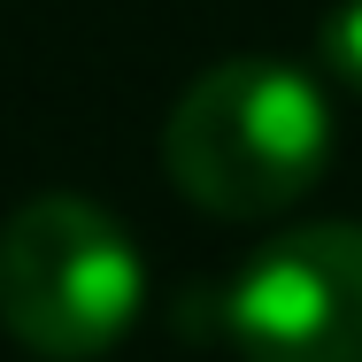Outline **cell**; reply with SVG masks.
Instances as JSON below:
<instances>
[{"label":"cell","instance_id":"3957f363","mask_svg":"<svg viewBox=\"0 0 362 362\" xmlns=\"http://www.w3.org/2000/svg\"><path fill=\"white\" fill-rule=\"evenodd\" d=\"M239 362H362V223H293L223 286Z\"/></svg>","mask_w":362,"mask_h":362},{"label":"cell","instance_id":"6da1fadb","mask_svg":"<svg viewBox=\"0 0 362 362\" xmlns=\"http://www.w3.org/2000/svg\"><path fill=\"white\" fill-rule=\"evenodd\" d=\"M324 162H332L324 85L293 62H262V54L201 70L162 124L170 185L201 216H223V223L286 216L324 177Z\"/></svg>","mask_w":362,"mask_h":362},{"label":"cell","instance_id":"277c9868","mask_svg":"<svg viewBox=\"0 0 362 362\" xmlns=\"http://www.w3.org/2000/svg\"><path fill=\"white\" fill-rule=\"evenodd\" d=\"M316 47H324V77L347 85L362 100V0H339V8L324 16V39H316Z\"/></svg>","mask_w":362,"mask_h":362},{"label":"cell","instance_id":"7a4b0ae2","mask_svg":"<svg viewBox=\"0 0 362 362\" xmlns=\"http://www.w3.org/2000/svg\"><path fill=\"white\" fill-rule=\"evenodd\" d=\"M146 308L139 239L85 193H31L0 223V332L39 362L108 355Z\"/></svg>","mask_w":362,"mask_h":362}]
</instances>
